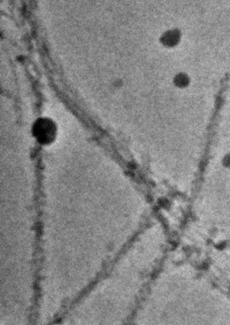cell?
<instances>
[{
  "label": "cell",
  "mask_w": 230,
  "mask_h": 325,
  "mask_svg": "<svg viewBox=\"0 0 230 325\" xmlns=\"http://www.w3.org/2000/svg\"><path fill=\"white\" fill-rule=\"evenodd\" d=\"M173 83L175 87L179 88H186L190 84V79L186 73H178L173 79Z\"/></svg>",
  "instance_id": "obj_3"
},
{
  "label": "cell",
  "mask_w": 230,
  "mask_h": 325,
  "mask_svg": "<svg viewBox=\"0 0 230 325\" xmlns=\"http://www.w3.org/2000/svg\"><path fill=\"white\" fill-rule=\"evenodd\" d=\"M222 165L224 166V168L230 171V152H228L224 155V157L222 159Z\"/></svg>",
  "instance_id": "obj_4"
},
{
  "label": "cell",
  "mask_w": 230,
  "mask_h": 325,
  "mask_svg": "<svg viewBox=\"0 0 230 325\" xmlns=\"http://www.w3.org/2000/svg\"><path fill=\"white\" fill-rule=\"evenodd\" d=\"M34 134L41 144H49L56 136V126L51 119L40 118L34 126Z\"/></svg>",
  "instance_id": "obj_1"
},
{
  "label": "cell",
  "mask_w": 230,
  "mask_h": 325,
  "mask_svg": "<svg viewBox=\"0 0 230 325\" xmlns=\"http://www.w3.org/2000/svg\"><path fill=\"white\" fill-rule=\"evenodd\" d=\"M180 40V34L178 31L171 30L167 31L162 35L161 42L166 47H174L179 43Z\"/></svg>",
  "instance_id": "obj_2"
}]
</instances>
